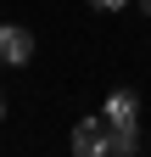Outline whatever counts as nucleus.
Here are the masks:
<instances>
[{
    "mask_svg": "<svg viewBox=\"0 0 151 157\" xmlns=\"http://www.w3.org/2000/svg\"><path fill=\"white\" fill-rule=\"evenodd\" d=\"M0 118H6V90H0Z\"/></svg>",
    "mask_w": 151,
    "mask_h": 157,
    "instance_id": "nucleus-6",
    "label": "nucleus"
},
{
    "mask_svg": "<svg viewBox=\"0 0 151 157\" xmlns=\"http://www.w3.org/2000/svg\"><path fill=\"white\" fill-rule=\"evenodd\" d=\"M90 6H95V11H123L129 0H90Z\"/></svg>",
    "mask_w": 151,
    "mask_h": 157,
    "instance_id": "nucleus-5",
    "label": "nucleus"
},
{
    "mask_svg": "<svg viewBox=\"0 0 151 157\" xmlns=\"http://www.w3.org/2000/svg\"><path fill=\"white\" fill-rule=\"evenodd\" d=\"M0 62H6V67L34 62V34H28L23 23H0Z\"/></svg>",
    "mask_w": 151,
    "mask_h": 157,
    "instance_id": "nucleus-1",
    "label": "nucleus"
},
{
    "mask_svg": "<svg viewBox=\"0 0 151 157\" xmlns=\"http://www.w3.org/2000/svg\"><path fill=\"white\" fill-rule=\"evenodd\" d=\"M140 6H145V11H151V0H140Z\"/></svg>",
    "mask_w": 151,
    "mask_h": 157,
    "instance_id": "nucleus-7",
    "label": "nucleus"
},
{
    "mask_svg": "<svg viewBox=\"0 0 151 157\" xmlns=\"http://www.w3.org/2000/svg\"><path fill=\"white\" fill-rule=\"evenodd\" d=\"M106 124H140V95L134 90H112L106 95V107H101Z\"/></svg>",
    "mask_w": 151,
    "mask_h": 157,
    "instance_id": "nucleus-3",
    "label": "nucleus"
},
{
    "mask_svg": "<svg viewBox=\"0 0 151 157\" xmlns=\"http://www.w3.org/2000/svg\"><path fill=\"white\" fill-rule=\"evenodd\" d=\"M73 151L79 157H106V118H84L73 129Z\"/></svg>",
    "mask_w": 151,
    "mask_h": 157,
    "instance_id": "nucleus-2",
    "label": "nucleus"
},
{
    "mask_svg": "<svg viewBox=\"0 0 151 157\" xmlns=\"http://www.w3.org/2000/svg\"><path fill=\"white\" fill-rule=\"evenodd\" d=\"M140 151V124H106V157H134Z\"/></svg>",
    "mask_w": 151,
    "mask_h": 157,
    "instance_id": "nucleus-4",
    "label": "nucleus"
}]
</instances>
